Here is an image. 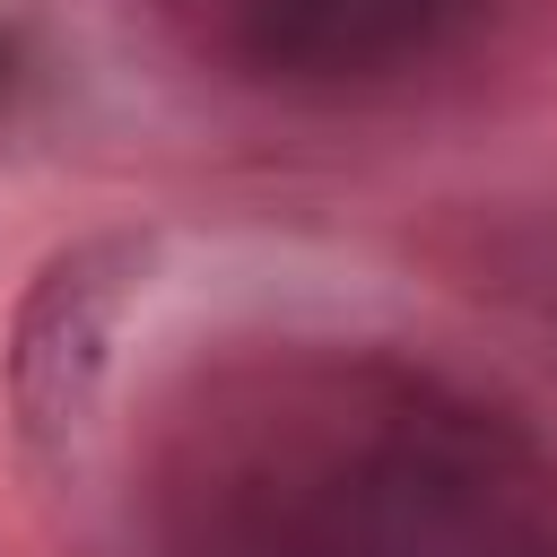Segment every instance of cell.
Here are the masks:
<instances>
[{"label": "cell", "mask_w": 557, "mask_h": 557, "mask_svg": "<svg viewBox=\"0 0 557 557\" xmlns=\"http://www.w3.org/2000/svg\"><path fill=\"white\" fill-rule=\"evenodd\" d=\"M148 557H557V444L383 339H261L148 435Z\"/></svg>", "instance_id": "6da1fadb"}, {"label": "cell", "mask_w": 557, "mask_h": 557, "mask_svg": "<svg viewBox=\"0 0 557 557\" xmlns=\"http://www.w3.org/2000/svg\"><path fill=\"white\" fill-rule=\"evenodd\" d=\"M540 0H157L235 87L296 104H392L479 78Z\"/></svg>", "instance_id": "7a4b0ae2"}, {"label": "cell", "mask_w": 557, "mask_h": 557, "mask_svg": "<svg viewBox=\"0 0 557 557\" xmlns=\"http://www.w3.org/2000/svg\"><path fill=\"white\" fill-rule=\"evenodd\" d=\"M139 287H148V235H78L70 252L44 261L9 331V409L35 444L87 426Z\"/></svg>", "instance_id": "3957f363"}, {"label": "cell", "mask_w": 557, "mask_h": 557, "mask_svg": "<svg viewBox=\"0 0 557 557\" xmlns=\"http://www.w3.org/2000/svg\"><path fill=\"white\" fill-rule=\"evenodd\" d=\"M26 70H35V61H26V35H17L9 17H0V113L17 104V87H26Z\"/></svg>", "instance_id": "277c9868"}]
</instances>
